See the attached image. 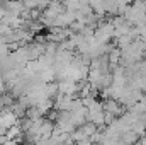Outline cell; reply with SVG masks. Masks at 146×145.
<instances>
[{"label":"cell","mask_w":146,"mask_h":145,"mask_svg":"<svg viewBox=\"0 0 146 145\" xmlns=\"http://www.w3.org/2000/svg\"><path fill=\"white\" fill-rule=\"evenodd\" d=\"M146 53V41H143L141 38H136L134 41H131L129 44L121 48V63L124 67H129L136 62H139Z\"/></svg>","instance_id":"6da1fadb"},{"label":"cell","mask_w":146,"mask_h":145,"mask_svg":"<svg viewBox=\"0 0 146 145\" xmlns=\"http://www.w3.org/2000/svg\"><path fill=\"white\" fill-rule=\"evenodd\" d=\"M134 28L146 24V2L145 0H134L133 3H129L122 14Z\"/></svg>","instance_id":"7a4b0ae2"},{"label":"cell","mask_w":146,"mask_h":145,"mask_svg":"<svg viewBox=\"0 0 146 145\" xmlns=\"http://www.w3.org/2000/svg\"><path fill=\"white\" fill-rule=\"evenodd\" d=\"M100 126H97L95 123H92V121H85V123H82L80 126H76L75 130H73L72 137H73V142H80V144H90L92 142V137H94V133L99 130Z\"/></svg>","instance_id":"3957f363"},{"label":"cell","mask_w":146,"mask_h":145,"mask_svg":"<svg viewBox=\"0 0 146 145\" xmlns=\"http://www.w3.org/2000/svg\"><path fill=\"white\" fill-rule=\"evenodd\" d=\"M94 38L100 43H106L109 44L110 39L115 38V29H114V22L112 19L107 21H99V24L95 26V31H94Z\"/></svg>","instance_id":"277c9868"},{"label":"cell","mask_w":146,"mask_h":145,"mask_svg":"<svg viewBox=\"0 0 146 145\" xmlns=\"http://www.w3.org/2000/svg\"><path fill=\"white\" fill-rule=\"evenodd\" d=\"M102 103H104L106 114H110V116H114V118H119V116L124 113L122 103H121L119 99H114V97H106Z\"/></svg>","instance_id":"5b68a950"},{"label":"cell","mask_w":146,"mask_h":145,"mask_svg":"<svg viewBox=\"0 0 146 145\" xmlns=\"http://www.w3.org/2000/svg\"><path fill=\"white\" fill-rule=\"evenodd\" d=\"M73 101H75L73 96L58 92V96L54 97V108L58 109V111H70L73 106Z\"/></svg>","instance_id":"8992f818"},{"label":"cell","mask_w":146,"mask_h":145,"mask_svg":"<svg viewBox=\"0 0 146 145\" xmlns=\"http://www.w3.org/2000/svg\"><path fill=\"white\" fill-rule=\"evenodd\" d=\"M3 7L7 12H12V14H17V15H22V12L26 10V5L22 0H5L3 2Z\"/></svg>","instance_id":"52a82bcc"},{"label":"cell","mask_w":146,"mask_h":145,"mask_svg":"<svg viewBox=\"0 0 146 145\" xmlns=\"http://www.w3.org/2000/svg\"><path fill=\"white\" fill-rule=\"evenodd\" d=\"M136 31H138V38H141L143 41H146V24L138 26V28H136Z\"/></svg>","instance_id":"ba28073f"}]
</instances>
